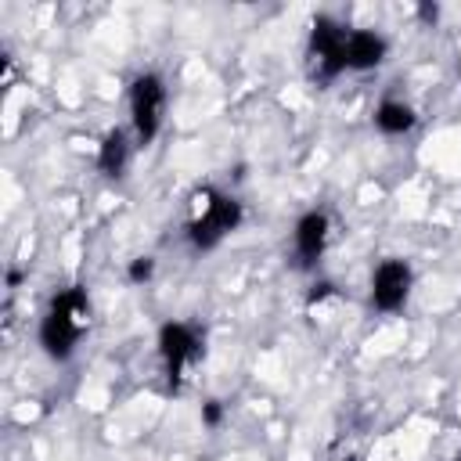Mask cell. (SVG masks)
I'll return each mask as SVG.
<instances>
[{
  "mask_svg": "<svg viewBox=\"0 0 461 461\" xmlns=\"http://www.w3.org/2000/svg\"><path fill=\"white\" fill-rule=\"evenodd\" d=\"M86 328H90V295L83 285H68L50 295V303L40 317V349L61 364L76 353Z\"/></svg>",
  "mask_w": 461,
  "mask_h": 461,
  "instance_id": "obj_1",
  "label": "cell"
},
{
  "mask_svg": "<svg viewBox=\"0 0 461 461\" xmlns=\"http://www.w3.org/2000/svg\"><path fill=\"white\" fill-rule=\"evenodd\" d=\"M245 220V209L234 194L227 191H216V187H202L194 194V209H191V220H187V245L194 252H209L216 249L223 238H230Z\"/></svg>",
  "mask_w": 461,
  "mask_h": 461,
  "instance_id": "obj_2",
  "label": "cell"
},
{
  "mask_svg": "<svg viewBox=\"0 0 461 461\" xmlns=\"http://www.w3.org/2000/svg\"><path fill=\"white\" fill-rule=\"evenodd\" d=\"M166 101H169V94H166V79L158 72L133 76V83H130V130H133L137 148H148L162 133Z\"/></svg>",
  "mask_w": 461,
  "mask_h": 461,
  "instance_id": "obj_3",
  "label": "cell"
},
{
  "mask_svg": "<svg viewBox=\"0 0 461 461\" xmlns=\"http://www.w3.org/2000/svg\"><path fill=\"white\" fill-rule=\"evenodd\" d=\"M346 36H349V29L342 22H335L331 14H317L310 22L306 61H310V76L317 83H331L346 72Z\"/></svg>",
  "mask_w": 461,
  "mask_h": 461,
  "instance_id": "obj_4",
  "label": "cell"
},
{
  "mask_svg": "<svg viewBox=\"0 0 461 461\" xmlns=\"http://www.w3.org/2000/svg\"><path fill=\"white\" fill-rule=\"evenodd\" d=\"M158 357H162V371H166L169 389H180L187 371L205 357L202 331L187 321H166L158 328Z\"/></svg>",
  "mask_w": 461,
  "mask_h": 461,
  "instance_id": "obj_5",
  "label": "cell"
},
{
  "mask_svg": "<svg viewBox=\"0 0 461 461\" xmlns=\"http://www.w3.org/2000/svg\"><path fill=\"white\" fill-rule=\"evenodd\" d=\"M411 288H414V270L400 256H385L371 270V306L378 313H400L411 299Z\"/></svg>",
  "mask_w": 461,
  "mask_h": 461,
  "instance_id": "obj_6",
  "label": "cell"
},
{
  "mask_svg": "<svg viewBox=\"0 0 461 461\" xmlns=\"http://www.w3.org/2000/svg\"><path fill=\"white\" fill-rule=\"evenodd\" d=\"M328 241H331V216L324 209H310L295 220V230H292V249H295V259L299 267H317L321 256L328 252Z\"/></svg>",
  "mask_w": 461,
  "mask_h": 461,
  "instance_id": "obj_7",
  "label": "cell"
},
{
  "mask_svg": "<svg viewBox=\"0 0 461 461\" xmlns=\"http://www.w3.org/2000/svg\"><path fill=\"white\" fill-rule=\"evenodd\" d=\"M389 58V40L375 29H349L346 36V72H371Z\"/></svg>",
  "mask_w": 461,
  "mask_h": 461,
  "instance_id": "obj_8",
  "label": "cell"
},
{
  "mask_svg": "<svg viewBox=\"0 0 461 461\" xmlns=\"http://www.w3.org/2000/svg\"><path fill=\"white\" fill-rule=\"evenodd\" d=\"M133 144H137V140H133L122 126L104 130V137H101V144H97V169H101V176L119 180V176L126 173V166H130Z\"/></svg>",
  "mask_w": 461,
  "mask_h": 461,
  "instance_id": "obj_9",
  "label": "cell"
},
{
  "mask_svg": "<svg viewBox=\"0 0 461 461\" xmlns=\"http://www.w3.org/2000/svg\"><path fill=\"white\" fill-rule=\"evenodd\" d=\"M371 119H375V130L385 133V137H403V133H411L418 126V112L407 101H396V97L378 101Z\"/></svg>",
  "mask_w": 461,
  "mask_h": 461,
  "instance_id": "obj_10",
  "label": "cell"
},
{
  "mask_svg": "<svg viewBox=\"0 0 461 461\" xmlns=\"http://www.w3.org/2000/svg\"><path fill=\"white\" fill-rule=\"evenodd\" d=\"M155 277V259L151 256H133L126 267V281L130 285H148Z\"/></svg>",
  "mask_w": 461,
  "mask_h": 461,
  "instance_id": "obj_11",
  "label": "cell"
},
{
  "mask_svg": "<svg viewBox=\"0 0 461 461\" xmlns=\"http://www.w3.org/2000/svg\"><path fill=\"white\" fill-rule=\"evenodd\" d=\"M220 421H223V403L220 400H205L202 403V425L205 429H216Z\"/></svg>",
  "mask_w": 461,
  "mask_h": 461,
  "instance_id": "obj_12",
  "label": "cell"
},
{
  "mask_svg": "<svg viewBox=\"0 0 461 461\" xmlns=\"http://www.w3.org/2000/svg\"><path fill=\"white\" fill-rule=\"evenodd\" d=\"M328 295H335V285H331V281H317V285L306 292V303L313 306V303H321V299H328Z\"/></svg>",
  "mask_w": 461,
  "mask_h": 461,
  "instance_id": "obj_13",
  "label": "cell"
},
{
  "mask_svg": "<svg viewBox=\"0 0 461 461\" xmlns=\"http://www.w3.org/2000/svg\"><path fill=\"white\" fill-rule=\"evenodd\" d=\"M418 14H421L425 22H436V18H439V7H436V4H421V7H418Z\"/></svg>",
  "mask_w": 461,
  "mask_h": 461,
  "instance_id": "obj_14",
  "label": "cell"
},
{
  "mask_svg": "<svg viewBox=\"0 0 461 461\" xmlns=\"http://www.w3.org/2000/svg\"><path fill=\"white\" fill-rule=\"evenodd\" d=\"M457 76H461V58H457Z\"/></svg>",
  "mask_w": 461,
  "mask_h": 461,
  "instance_id": "obj_15",
  "label": "cell"
},
{
  "mask_svg": "<svg viewBox=\"0 0 461 461\" xmlns=\"http://www.w3.org/2000/svg\"><path fill=\"white\" fill-rule=\"evenodd\" d=\"M454 461H461V454H457V457H454Z\"/></svg>",
  "mask_w": 461,
  "mask_h": 461,
  "instance_id": "obj_16",
  "label": "cell"
},
{
  "mask_svg": "<svg viewBox=\"0 0 461 461\" xmlns=\"http://www.w3.org/2000/svg\"><path fill=\"white\" fill-rule=\"evenodd\" d=\"M346 461H357V457H346Z\"/></svg>",
  "mask_w": 461,
  "mask_h": 461,
  "instance_id": "obj_17",
  "label": "cell"
}]
</instances>
